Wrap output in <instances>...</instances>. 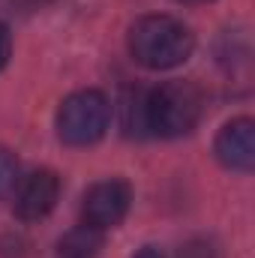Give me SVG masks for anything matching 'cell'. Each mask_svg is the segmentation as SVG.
Instances as JSON below:
<instances>
[{
  "label": "cell",
  "mask_w": 255,
  "mask_h": 258,
  "mask_svg": "<svg viewBox=\"0 0 255 258\" xmlns=\"http://www.w3.org/2000/svg\"><path fill=\"white\" fill-rule=\"evenodd\" d=\"M9 54H12V36H9V27L0 21V69L9 63Z\"/></svg>",
  "instance_id": "9"
},
{
  "label": "cell",
  "mask_w": 255,
  "mask_h": 258,
  "mask_svg": "<svg viewBox=\"0 0 255 258\" xmlns=\"http://www.w3.org/2000/svg\"><path fill=\"white\" fill-rule=\"evenodd\" d=\"M111 120V105L99 90H75L57 111V135L69 147L96 144Z\"/></svg>",
  "instance_id": "3"
},
{
  "label": "cell",
  "mask_w": 255,
  "mask_h": 258,
  "mask_svg": "<svg viewBox=\"0 0 255 258\" xmlns=\"http://www.w3.org/2000/svg\"><path fill=\"white\" fill-rule=\"evenodd\" d=\"M135 258H165V255H162L156 246H144V249H141V252H138Z\"/></svg>",
  "instance_id": "11"
},
{
  "label": "cell",
  "mask_w": 255,
  "mask_h": 258,
  "mask_svg": "<svg viewBox=\"0 0 255 258\" xmlns=\"http://www.w3.org/2000/svg\"><path fill=\"white\" fill-rule=\"evenodd\" d=\"M180 258H213V249L204 246V243H189V246L180 252Z\"/></svg>",
  "instance_id": "10"
},
{
  "label": "cell",
  "mask_w": 255,
  "mask_h": 258,
  "mask_svg": "<svg viewBox=\"0 0 255 258\" xmlns=\"http://www.w3.org/2000/svg\"><path fill=\"white\" fill-rule=\"evenodd\" d=\"M15 183H18V159L12 150L0 147V198L12 192Z\"/></svg>",
  "instance_id": "8"
},
{
  "label": "cell",
  "mask_w": 255,
  "mask_h": 258,
  "mask_svg": "<svg viewBox=\"0 0 255 258\" xmlns=\"http://www.w3.org/2000/svg\"><path fill=\"white\" fill-rule=\"evenodd\" d=\"M201 105V90L192 81H165L141 96L135 126L159 138H180L198 126Z\"/></svg>",
  "instance_id": "1"
},
{
  "label": "cell",
  "mask_w": 255,
  "mask_h": 258,
  "mask_svg": "<svg viewBox=\"0 0 255 258\" xmlns=\"http://www.w3.org/2000/svg\"><path fill=\"white\" fill-rule=\"evenodd\" d=\"M177 3H189V6H198V3H210V0H177Z\"/></svg>",
  "instance_id": "12"
},
{
  "label": "cell",
  "mask_w": 255,
  "mask_h": 258,
  "mask_svg": "<svg viewBox=\"0 0 255 258\" xmlns=\"http://www.w3.org/2000/svg\"><path fill=\"white\" fill-rule=\"evenodd\" d=\"M60 198V177L51 168H39L15 183V213L24 222L45 219Z\"/></svg>",
  "instance_id": "5"
},
{
  "label": "cell",
  "mask_w": 255,
  "mask_h": 258,
  "mask_svg": "<svg viewBox=\"0 0 255 258\" xmlns=\"http://www.w3.org/2000/svg\"><path fill=\"white\" fill-rule=\"evenodd\" d=\"M102 231L90 228V225H81L75 231H69L63 240H60V252L57 258H96L99 246H102Z\"/></svg>",
  "instance_id": "7"
},
{
  "label": "cell",
  "mask_w": 255,
  "mask_h": 258,
  "mask_svg": "<svg viewBox=\"0 0 255 258\" xmlns=\"http://www.w3.org/2000/svg\"><path fill=\"white\" fill-rule=\"evenodd\" d=\"M189 27L171 15H144L129 27V54L144 69H174L192 54Z\"/></svg>",
  "instance_id": "2"
},
{
  "label": "cell",
  "mask_w": 255,
  "mask_h": 258,
  "mask_svg": "<svg viewBox=\"0 0 255 258\" xmlns=\"http://www.w3.org/2000/svg\"><path fill=\"white\" fill-rule=\"evenodd\" d=\"M129 204H132V189L123 180H102V183H93L84 201H81V219L84 225L96 228V231H105V228H114L123 222V216L129 213Z\"/></svg>",
  "instance_id": "4"
},
{
  "label": "cell",
  "mask_w": 255,
  "mask_h": 258,
  "mask_svg": "<svg viewBox=\"0 0 255 258\" xmlns=\"http://www.w3.org/2000/svg\"><path fill=\"white\" fill-rule=\"evenodd\" d=\"M216 159L231 171H252L255 165V123L249 117H234L219 129L213 144Z\"/></svg>",
  "instance_id": "6"
}]
</instances>
